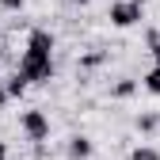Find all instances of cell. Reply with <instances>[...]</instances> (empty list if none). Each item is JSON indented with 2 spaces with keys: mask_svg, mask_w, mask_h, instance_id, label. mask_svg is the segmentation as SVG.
Segmentation results:
<instances>
[{
  "mask_svg": "<svg viewBox=\"0 0 160 160\" xmlns=\"http://www.w3.org/2000/svg\"><path fill=\"white\" fill-rule=\"evenodd\" d=\"M53 50H57V38L42 27L27 31V46H23V57H19V76L27 84H50L57 65H53Z\"/></svg>",
  "mask_w": 160,
  "mask_h": 160,
  "instance_id": "cell-1",
  "label": "cell"
},
{
  "mask_svg": "<svg viewBox=\"0 0 160 160\" xmlns=\"http://www.w3.org/2000/svg\"><path fill=\"white\" fill-rule=\"evenodd\" d=\"M19 130H23L27 141L42 145L46 137H50V118H46V111H42V107H27L23 114H19Z\"/></svg>",
  "mask_w": 160,
  "mask_h": 160,
  "instance_id": "cell-2",
  "label": "cell"
},
{
  "mask_svg": "<svg viewBox=\"0 0 160 160\" xmlns=\"http://www.w3.org/2000/svg\"><path fill=\"white\" fill-rule=\"evenodd\" d=\"M107 19H111V27H118V31H130V27H137V23L145 19V8H137L133 0H111Z\"/></svg>",
  "mask_w": 160,
  "mask_h": 160,
  "instance_id": "cell-3",
  "label": "cell"
},
{
  "mask_svg": "<svg viewBox=\"0 0 160 160\" xmlns=\"http://www.w3.org/2000/svg\"><path fill=\"white\" fill-rule=\"evenodd\" d=\"M92 152H95V141H92L88 133H72L69 145H65V156L69 160H92Z\"/></svg>",
  "mask_w": 160,
  "mask_h": 160,
  "instance_id": "cell-4",
  "label": "cell"
},
{
  "mask_svg": "<svg viewBox=\"0 0 160 160\" xmlns=\"http://www.w3.org/2000/svg\"><path fill=\"white\" fill-rule=\"evenodd\" d=\"M137 92H141V80H133V76H118L114 84H111V99H133Z\"/></svg>",
  "mask_w": 160,
  "mask_h": 160,
  "instance_id": "cell-5",
  "label": "cell"
},
{
  "mask_svg": "<svg viewBox=\"0 0 160 160\" xmlns=\"http://www.w3.org/2000/svg\"><path fill=\"white\" fill-rule=\"evenodd\" d=\"M133 126H137V133H156L160 130V111H141L133 118Z\"/></svg>",
  "mask_w": 160,
  "mask_h": 160,
  "instance_id": "cell-6",
  "label": "cell"
},
{
  "mask_svg": "<svg viewBox=\"0 0 160 160\" xmlns=\"http://www.w3.org/2000/svg\"><path fill=\"white\" fill-rule=\"evenodd\" d=\"M145 50L152 57V65H160V27H149L145 31Z\"/></svg>",
  "mask_w": 160,
  "mask_h": 160,
  "instance_id": "cell-7",
  "label": "cell"
},
{
  "mask_svg": "<svg viewBox=\"0 0 160 160\" xmlns=\"http://www.w3.org/2000/svg\"><path fill=\"white\" fill-rule=\"evenodd\" d=\"M141 88H145L149 95H160V65L145 69V76H141Z\"/></svg>",
  "mask_w": 160,
  "mask_h": 160,
  "instance_id": "cell-8",
  "label": "cell"
},
{
  "mask_svg": "<svg viewBox=\"0 0 160 160\" xmlns=\"http://www.w3.org/2000/svg\"><path fill=\"white\" fill-rule=\"evenodd\" d=\"M107 50H92V53H80V69H99V65H107Z\"/></svg>",
  "mask_w": 160,
  "mask_h": 160,
  "instance_id": "cell-9",
  "label": "cell"
},
{
  "mask_svg": "<svg viewBox=\"0 0 160 160\" xmlns=\"http://www.w3.org/2000/svg\"><path fill=\"white\" fill-rule=\"evenodd\" d=\"M130 160H160V149L156 145H133L130 149Z\"/></svg>",
  "mask_w": 160,
  "mask_h": 160,
  "instance_id": "cell-10",
  "label": "cell"
},
{
  "mask_svg": "<svg viewBox=\"0 0 160 160\" xmlns=\"http://www.w3.org/2000/svg\"><path fill=\"white\" fill-rule=\"evenodd\" d=\"M4 88H8V95H12V99H19V95H23V92H27V80H23V76H19V72H12V76L4 80Z\"/></svg>",
  "mask_w": 160,
  "mask_h": 160,
  "instance_id": "cell-11",
  "label": "cell"
},
{
  "mask_svg": "<svg viewBox=\"0 0 160 160\" xmlns=\"http://www.w3.org/2000/svg\"><path fill=\"white\" fill-rule=\"evenodd\" d=\"M0 8H4V12H23L27 0H0Z\"/></svg>",
  "mask_w": 160,
  "mask_h": 160,
  "instance_id": "cell-12",
  "label": "cell"
},
{
  "mask_svg": "<svg viewBox=\"0 0 160 160\" xmlns=\"http://www.w3.org/2000/svg\"><path fill=\"white\" fill-rule=\"evenodd\" d=\"M8 99H12V95H8V88H4V84H0V111H4V107H8Z\"/></svg>",
  "mask_w": 160,
  "mask_h": 160,
  "instance_id": "cell-13",
  "label": "cell"
},
{
  "mask_svg": "<svg viewBox=\"0 0 160 160\" xmlns=\"http://www.w3.org/2000/svg\"><path fill=\"white\" fill-rule=\"evenodd\" d=\"M4 53H8V46H4V34H0V61H4Z\"/></svg>",
  "mask_w": 160,
  "mask_h": 160,
  "instance_id": "cell-14",
  "label": "cell"
},
{
  "mask_svg": "<svg viewBox=\"0 0 160 160\" xmlns=\"http://www.w3.org/2000/svg\"><path fill=\"white\" fill-rule=\"evenodd\" d=\"M69 4H76V8H88V4H92V0H69Z\"/></svg>",
  "mask_w": 160,
  "mask_h": 160,
  "instance_id": "cell-15",
  "label": "cell"
},
{
  "mask_svg": "<svg viewBox=\"0 0 160 160\" xmlns=\"http://www.w3.org/2000/svg\"><path fill=\"white\" fill-rule=\"evenodd\" d=\"M0 160H8V145L4 141H0Z\"/></svg>",
  "mask_w": 160,
  "mask_h": 160,
  "instance_id": "cell-16",
  "label": "cell"
},
{
  "mask_svg": "<svg viewBox=\"0 0 160 160\" xmlns=\"http://www.w3.org/2000/svg\"><path fill=\"white\" fill-rule=\"evenodd\" d=\"M133 4H137V8H145V4H149V0H133Z\"/></svg>",
  "mask_w": 160,
  "mask_h": 160,
  "instance_id": "cell-17",
  "label": "cell"
}]
</instances>
